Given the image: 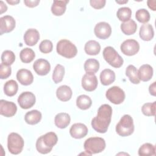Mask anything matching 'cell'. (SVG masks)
Listing matches in <instances>:
<instances>
[{
  "mask_svg": "<svg viewBox=\"0 0 156 156\" xmlns=\"http://www.w3.org/2000/svg\"><path fill=\"white\" fill-rule=\"evenodd\" d=\"M112 115V108L108 104H102L98 110L97 116L93 118L91 126L96 132L104 133H105L111 122Z\"/></svg>",
  "mask_w": 156,
  "mask_h": 156,
  "instance_id": "obj_1",
  "label": "cell"
},
{
  "mask_svg": "<svg viewBox=\"0 0 156 156\" xmlns=\"http://www.w3.org/2000/svg\"><path fill=\"white\" fill-rule=\"evenodd\" d=\"M58 141L57 135L50 132L46 133L44 135L40 136L36 141V149L37 151L42 154L49 153L54 146H55Z\"/></svg>",
  "mask_w": 156,
  "mask_h": 156,
  "instance_id": "obj_2",
  "label": "cell"
},
{
  "mask_svg": "<svg viewBox=\"0 0 156 156\" xmlns=\"http://www.w3.org/2000/svg\"><path fill=\"white\" fill-rule=\"evenodd\" d=\"M105 141L101 137H90L87 139L83 146L85 152L88 155L100 153L105 148Z\"/></svg>",
  "mask_w": 156,
  "mask_h": 156,
  "instance_id": "obj_3",
  "label": "cell"
},
{
  "mask_svg": "<svg viewBox=\"0 0 156 156\" xmlns=\"http://www.w3.org/2000/svg\"><path fill=\"white\" fill-rule=\"evenodd\" d=\"M134 131V124L132 118L129 115H124L116 126V133L121 136H129Z\"/></svg>",
  "mask_w": 156,
  "mask_h": 156,
  "instance_id": "obj_4",
  "label": "cell"
},
{
  "mask_svg": "<svg viewBox=\"0 0 156 156\" xmlns=\"http://www.w3.org/2000/svg\"><path fill=\"white\" fill-rule=\"evenodd\" d=\"M57 53L67 58H71L74 57L77 53L76 46L68 40H60L56 46Z\"/></svg>",
  "mask_w": 156,
  "mask_h": 156,
  "instance_id": "obj_5",
  "label": "cell"
},
{
  "mask_svg": "<svg viewBox=\"0 0 156 156\" xmlns=\"http://www.w3.org/2000/svg\"><path fill=\"white\" fill-rule=\"evenodd\" d=\"M104 60L114 68L121 67L124 62L122 58L112 46L105 47L102 52Z\"/></svg>",
  "mask_w": 156,
  "mask_h": 156,
  "instance_id": "obj_6",
  "label": "cell"
},
{
  "mask_svg": "<svg viewBox=\"0 0 156 156\" xmlns=\"http://www.w3.org/2000/svg\"><path fill=\"white\" fill-rule=\"evenodd\" d=\"M23 138L17 133H10L7 138V147L9 152L14 155L21 152L24 147Z\"/></svg>",
  "mask_w": 156,
  "mask_h": 156,
  "instance_id": "obj_7",
  "label": "cell"
},
{
  "mask_svg": "<svg viewBox=\"0 0 156 156\" xmlns=\"http://www.w3.org/2000/svg\"><path fill=\"white\" fill-rule=\"evenodd\" d=\"M106 98L114 104H120L125 99V93L119 87L113 86L107 90L105 93Z\"/></svg>",
  "mask_w": 156,
  "mask_h": 156,
  "instance_id": "obj_8",
  "label": "cell"
},
{
  "mask_svg": "<svg viewBox=\"0 0 156 156\" xmlns=\"http://www.w3.org/2000/svg\"><path fill=\"white\" fill-rule=\"evenodd\" d=\"M120 49L124 55L132 56L135 55L139 51L140 44L136 40L129 39L122 42Z\"/></svg>",
  "mask_w": 156,
  "mask_h": 156,
  "instance_id": "obj_9",
  "label": "cell"
},
{
  "mask_svg": "<svg viewBox=\"0 0 156 156\" xmlns=\"http://www.w3.org/2000/svg\"><path fill=\"white\" fill-rule=\"evenodd\" d=\"M35 96L30 91L22 93L18 98V102L21 108L28 109L31 108L35 103Z\"/></svg>",
  "mask_w": 156,
  "mask_h": 156,
  "instance_id": "obj_10",
  "label": "cell"
},
{
  "mask_svg": "<svg viewBox=\"0 0 156 156\" xmlns=\"http://www.w3.org/2000/svg\"><path fill=\"white\" fill-rule=\"evenodd\" d=\"M94 32L98 38L105 40L110 36L112 28L108 23L106 22H100L96 24Z\"/></svg>",
  "mask_w": 156,
  "mask_h": 156,
  "instance_id": "obj_11",
  "label": "cell"
},
{
  "mask_svg": "<svg viewBox=\"0 0 156 156\" xmlns=\"http://www.w3.org/2000/svg\"><path fill=\"white\" fill-rule=\"evenodd\" d=\"M98 82L97 77L94 74L86 73L82 79V86L87 91H93L98 87Z\"/></svg>",
  "mask_w": 156,
  "mask_h": 156,
  "instance_id": "obj_12",
  "label": "cell"
},
{
  "mask_svg": "<svg viewBox=\"0 0 156 156\" xmlns=\"http://www.w3.org/2000/svg\"><path fill=\"white\" fill-rule=\"evenodd\" d=\"M17 111V107L13 102H9L4 99L0 101V114L5 117L14 116Z\"/></svg>",
  "mask_w": 156,
  "mask_h": 156,
  "instance_id": "obj_13",
  "label": "cell"
},
{
  "mask_svg": "<svg viewBox=\"0 0 156 156\" xmlns=\"http://www.w3.org/2000/svg\"><path fill=\"white\" fill-rule=\"evenodd\" d=\"M15 20L10 15H5L0 18V34L12 32L15 27Z\"/></svg>",
  "mask_w": 156,
  "mask_h": 156,
  "instance_id": "obj_14",
  "label": "cell"
},
{
  "mask_svg": "<svg viewBox=\"0 0 156 156\" xmlns=\"http://www.w3.org/2000/svg\"><path fill=\"white\" fill-rule=\"evenodd\" d=\"M33 68L38 75L45 76L50 71L51 65L48 60L43 58H39L34 63Z\"/></svg>",
  "mask_w": 156,
  "mask_h": 156,
  "instance_id": "obj_15",
  "label": "cell"
},
{
  "mask_svg": "<svg viewBox=\"0 0 156 156\" xmlns=\"http://www.w3.org/2000/svg\"><path fill=\"white\" fill-rule=\"evenodd\" d=\"M88 132L87 127L82 123H75L71 126L69 129L71 136L76 139H80L85 137Z\"/></svg>",
  "mask_w": 156,
  "mask_h": 156,
  "instance_id": "obj_16",
  "label": "cell"
},
{
  "mask_svg": "<svg viewBox=\"0 0 156 156\" xmlns=\"http://www.w3.org/2000/svg\"><path fill=\"white\" fill-rule=\"evenodd\" d=\"M16 79L23 85H29L34 80V76L30 71L27 69H21L16 73Z\"/></svg>",
  "mask_w": 156,
  "mask_h": 156,
  "instance_id": "obj_17",
  "label": "cell"
},
{
  "mask_svg": "<svg viewBox=\"0 0 156 156\" xmlns=\"http://www.w3.org/2000/svg\"><path fill=\"white\" fill-rule=\"evenodd\" d=\"M40 39V34L35 29H29L24 35V40L25 43L29 46H34Z\"/></svg>",
  "mask_w": 156,
  "mask_h": 156,
  "instance_id": "obj_18",
  "label": "cell"
},
{
  "mask_svg": "<svg viewBox=\"0 0 156 156\" xmlns=\"http://www.w3.org/2000/svg\"><path fill=\"white\" fill-rule=\"evenodd\" d=\"M153 76V68L148 64L141 66L138 71V76L140 80L147 82L151 79Z\"/></svg>",
  "mask_w": 156,
  "mask_h": 156,
  "instance_id": "obj_19",
  "label": "cell"
},
{
  "mask_svg": "<svg viewBox=\"0 0 156 156\" xmlns=\"http://www.w3.org/2000/svg\"><path fill=\"white\" fill-rule=\"evenodd\" d=\"M139 35L140 37L144 41L151 40L154 35V29L152 25L147 23L143 24L140 27Z\"/></svg>",
  "mask_w": 156,
  "mask_h": 156,
  "instance_id": "obj_20",
  "label": "cell"
},
{
  "mask_svg": "<svg viewBox=\"0 0 156 156\" xmlns=\"http://www.w3.org/2000/svg\"><path fill=\"white\" fill-rule=\"evenodd\" d=\"M69 2L68 0H55L51 6V12L55 16H61L66 11V4Z\"/></svg>",
  "mask_w": 156,
  "mask_h": 156,
  "instance_id": "obj_21",
  "label": "cell"
},
{
  "mask_svg": "<svg viewBox=\"0 0 156 156\" xmlns=\"http://www.w3.org/2000/svg\"><path fill=\"white\" fill-rule=\"evenodd\" d=\"M72 94L73 93L71 88L67 85H61L56 91L57 98L63 102L69 101L71 98Z\"/></svg>",
  "mask_w": 156,
  "mask_h": 156,
  "instance_id": "obj_22",
  "label": "cell"
},
{
  "mask_svg": "<svg viewBox=\"0 0 156 156\" xmlns=\"http://www.w3.org/2000/svg\"><path fill=\"white\" fill-rule=\"evenodd\" d=\"M70 116L66 113H59L56 115L54 119L55 126L60 129L66 128L70 123Z\"/></svg>",
  "mask_w": 156,
  "mask_h": 156,
  "instance_id": "obj_23",
  "label": "cell"
},
{
  "mask_svg": "<svg viewBox=\"0 0 156 156\" xmlns=\"http://www.w3.org/2000/svg\"><path fill=\"white\" fill-rule=\"evenodd\" d=\"M100 80L103 85H109L115 80V73L112 69H105L100 74Z\"/></svg>",
  "mask_w": 156,
  "mask_h": 156,
  "instance_id": "obj_24",
  "label": "cell"
},
{
  "mask_svg": "<svg viewBox=\"0 0 156 156\" xmlns=\"http://www.w3.org/2000/svg\"><path fill=\"white\" fill-rule=\"evenodd\" d=\"M41 119V113L37 110H33L28 112L24 116V119L26 123L30 125L38 124Z\"/></svg>",
  "mask_w": 156,
  "mask_h": 156,
  "instance_id": "obj_25",
  "label": "cell"
},
{
  "mask_svg": "<svg viewBox=\"0 0 156 156\" xmlns=\"http://www.w3.org/2000/svg\"><path fill=\"white\" fill-rule=\"evenodd\" d=\"M84 49L88 55H96L101 51V45L95 40H90L85 43Z\"/></svg>",
  "mask_w": 156,
  "mask_h": 156,
  "instance_id": "obj_26",
  "label": "cell"
},
{
  "mask_svg": "<svg viewBox=\"0 0 156 156\" xmlns=\"http://www.w3.org/2000/svg\"><path fill=\"white\" fill-rule=\"evenodd\" d=\"M137 25L133 20H129L121 24V29L122 32L127 35H132L136 31Z\"/></svg>",
  "mask_w": 156,
  "mask_h": 156,
  "instance_id": "obj_27",
  "label": "cell"
},
{
  "mask_svg": "<svg viewBox=\"0 0 156 156\" xmlns=\"http://www.w3.org/2000/svg\"><path fill=\"white\" fill-rule=\"evenodd\" d=\"M99 68V62L94 58H89L84 63V69L87 73L95 74Z\"/></svg>",
  "mask_w": 156,
  "mask_h": 156,
  "instance_id": "obj_28",
  "label": "cell"
},
{
  "mask_svg": "<svg viewBox=\"0 0 156 156\" xmlns=\"http://www.w3.org/2000/svg\"><path fill=\"white\" fill-rule=\"evenodd\" d=\"M18 90V85L14 80L7 81L4 85V93L8 96H13L15 95Z\"/></svg>",
  "mask_w": 156,
  "mask_h": 156,
  "instance_id": "obj_29",
  "label": "cell"
},
{
  "mask_svg": "<svg viewBox=\"0 0 156 156\" xmlns=\"http://www.w3.org/2000/svg\"><path fill=\"white\" fill-rule=\"evenodd\" d=\"M92 104L91 98L85 94L80 95L76 99V105L78 108L81 110H87L89 108Z\"/></svg>",
  "mask_w": 156,
  "mask_h": 156,
  "instance_id": "obj_30",
  "label": "cell"
},
{
  "mask_svg": "<svg viewBox=\"0 0 156 156\" xmlns=\"http://www.w3.org/2000/svg\"><path fill=\"white\" fill-rule=\"evenodd\" d=\"M155 146L151 143H146L140 146L138 149L140 156H148L155 155Z\"/></svg>",
  "mask_w": 156,
  "mask_h": 156,
  "instance_id": "obj_31",
  "label": "cell"
},
{
  "mask_svg": "<svg viewBox=\"0 0 156 156\" xmlns=\"http://www.w3.org/2000/svg\"><path fill=\"white\" fill-rule=\"evenodd\" d=\"M35 54L34 51L29 48L22 49L20 54V57L22 62L28 63L31 62L35 58Z\"/></svg>",
  "mask_w": 156,
  "mask_h": 156,
  "instance_id": "obj_32",
  "label": "cell"
},
{
  "mask_svg": "<svg viewBox=\"0 0 156 156\" xmlns=\"http://www.w3.org/2000/svg\"><path fill=\"white\" fill-rule=\"evenodd\" d=\"M126 75L132 83L138 84L140 83V80L138 76V71L133 65H130L126 68Z\"/></svg>",
  "mask_w": 156,
  "mask_h": 156,
  "instance_id": "obj_33",
  "label": "cell"
},
{
  "mask_svg": "<svg viewBox=\"0 0 156 156\" xmlns=\"http://www.w3.org/2000/svg\"><path fill=\"white\" fill-rule=\"evenodd\" d=\"M65 74V68L58 64L55 66L53 73H52V80L55 83H60L62 81L63 76Z\"/></svg>",
  "mask_w": 156,
  "mask_h": 156,
  "instance_id": "obj_34",
  "label": "cell"
},
{
  "mask_svg": "<svg viewBox=\"0 0 156 156\" xmlns=\"http://www.w3.org/2000/svg\"><path fill=\"white\" fill-rule=\"evenodd\" d=\"M132 15V10L130 8L123 7L119 8L116 13V16L119 20L125 22L130 20Z\"/></svg>",
  "mask_w": 156,
  "mask_h": 156,
  "instance_id": "obj_35",
  "label": "cell"
},
{
  "mask_svg": "<svg viewBox=\"0 0 156 156\" xmlns=\"http://www.w3.org/2000/svg\"><path fill=\"white\" fill-rule=\"evenodd\" d=\"M15 60V54L9 50L4 51L1 55L2 63L6 65H11Z\"/></svg>",
  "mask_w": 156,
  "mask_h": 156,
  "instance_id": "obj_36",
  "label": "cell"
},
{
  "mask_svg": "<svg viewBox=\"0 0 156 156\" xmlns=\"http://www.w3.org/2000/svg\"><path fill=\"white\" fill-rule=\"evenodd\" d=\"M156 109V102H149L144 104L141 108V111L143 113L147 116H155Z\"/></svg>",
  "mask_w": 156,
  "mask_h": 156,
  "instance_id": "obj_37",
  "label": "cell"
},
{
  "mask_svg": "<svg viewBox=\"0 0 156 156\" xmlns=\"http://www.w3.org/2000/svg\"><path fill=\"white\" fill-rule=\"evenodd\" d=\"M150 14L145 9H140L136 12L135 18L140 23H146L150 20Z\"/></svg>",
  "mask_w": 156,
  "mask_h": 156,
  "instance_id": "obj_38",
  "label": "cell"
},
{
  "mask_svg": "<svg viewBox=\"0 0 156 156\" xmlns=\"http://www.w3.org/2000/svg\"><path fill=\"white\" fill-rule=\"evenodd\" d=\"M52 49H53L52 43L49 40H43L39 45L40 51L44 54H48L51 52L52 51Z\"/></svg>",
  "mask_w": 156,
  "mask_h": 156,
  "instance_id": "obj_39",
  "label": "cell"
},
{
  "mask_svg": "<svg viewBox=\"0 0 156 156\" xmlns=\"http://www.w3.org/2000/svg\"><path fill=\"white\" fill-rule=\"evenodd\" d=\"M12 73L11 67L9 65H6L4 63H1L0 65V78L1 79H5L8 78Z\"/></svg>",
  "mask_w": 156,
  "mask_h": 156,
  "instance_id": "obj_40",
  "label": "cell"
},
{
  "mask_svg": "<svg viewBox=\"0 0 156 156\" xmlns=\"http://www.w3.org/2000/svg\"><path fill=\"white\" fill-rule=\"evenodd\" d=\"M90 5L94 9H100L103 8L106 3V1L105 0H91L90 1Z\"/></svg>",
  "mask_w": 156,
  "mask_h": 156,
  "instance_id": "obj_41",
  "label": "cell"
},
{
  "mask_svg": "<svg viewBox=\"0 0 156 156\" xmlns=\"http://www.w3.org/2000/svg\"><path fill=\"white\" fill-rule=\"evenodd\" d=\"M24 3L25 4V5L27 6V7H36L38 5V4L40 3V0H33V1H31V0H24Z\"/></svg>",
  "mask_w": 156,
  "mask_h": 156,
  "instance_id": "obj_42",
  "label": "cell"
},
{
  "mask_svg": "<svg viewBox=\"0 0 156 156\" xmlns=\"http://www.w3.org/2000/svg\"><path fill=\"white\" fill-rule=\"evenodd\" d=\"M155 84H156V82H154L152 84L150 85L149 86V93L152 96H155L156 95V87H155Z\"/></svg>",
  "mask_w": 156,
  "mask_h": 156,
  "instance_id": "obj_43",
  "label": "cell"
},
{
  "mask_svg": "<svg viewBox=\"0 0 156 156\" xmlns=\"http://www.w3.org/2000/svg\"><path fill=\"white\" fill-rule=\"evenodd\" d=\"M155 4H156V1L155 0H149L147 1V5L148 7L152 9V10L155 11Z\"/></svg>",
  "mask_w": 156,
  "mask_h": 156,
  "instance_id": "obj_44",
  "label": "cell"
},
{
  "mask_svg": "<svg viewBox=\"0 0 156 156\" xmlns=\"http://www.w3.org/2000/svg\"><path fill=\"white\" fill-rule=\"evenodd\" d=\"M0 9H1V14L4 13V12H6L7 9V7L6 6L5 4H4V2L2 1H0Z\"/></svg>",
  "mask_w": 156,
  "mask_h": 156,
  "instance_id": "obj_45",
  "label": "cell"
},
{
  "mask_svg": "<svg viewBox=\"0 0 156 156\" xmlns=\"http://www.w3.org/2000/svg\"><path fill=\"white\" fill-rule=\"evenodd\" d=\"M7 2L9 3V4H11V5H15V4H18V3H19L20 2V1H19V0H17V1H13V0H11V1H9V0H7Z\"/></svg>",
  "mask_w": 156,
  "mask_h": 156,
  "instance_id": "obj_46",
  "label": "cell"
},
{
  "mask_svg": "<svg viewBox=\"0 0 156 156\" xmlns=\"http://www.w3.org/2000/svg\"><path fill=\"white\" fill-rule=\"evenodd\" d=\"M128 2V1H116V2L118 3V4H125V3H127Z\"/></svg>",
  "mask_w": 156,
  "mask_h": 156,
  "instance_id": "obj_47",
  "label": "cell"
}]
</instances>
